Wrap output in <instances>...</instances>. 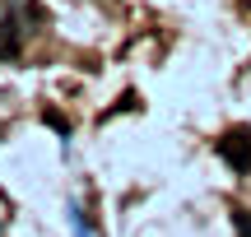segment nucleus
<instances>
[{
	"label": "nucleus",
	"mask_w": 251,
	"mask_h": 237,
	"mask_svg": "<svg viewBox=\"0 0 251 237\" xmlns=\"http://www.w3.org/2000/svg\"><path fill=\"white\" fill-rule=\"evenodd\" d=\"M24 51V19H19L14 5L0 9V61H14Z\"/></svg>",
	"instance_id": "obj_2"
},
{
	"label": "nucleus",
	"mask_w": 251,
	"mask_h": 237,
	"mask_svg": "<svg viewBox=\"0 0 251 237\" xmlns=\"http://www.w3.org/2000/svg\"><path fill=\"white\" fill-rule=\"evenodd\" d=\"M70 219H75V237H93V233H89V223L79 219V210H70Z\"/></svg>",
	"instance_id": "obj_5"
},
{
	"label": "nucleus",
	"mask_w": 251,
	"mask_h": 237,
	"mask_svg": "<svg viewBox=\"0 0 251 237\" xmlns=\"http://www.w3.org/2000/svg\"><path fill=\"white\" fill-rule=\"evenodd\" d=\"M219 154L233 172H251V130L247 126H233L224 140H219Z\"/></svg>",
	"instance_id": "obj_1"
},
{
	"label": "nucleus",
	"mask_w": 251,
	"mask_h": 237,
	"mask_svg": "<svg viewBox=\"0 0 251 237\" xmlns=\"http://www.w3.org/2000/svg\"><path fill=\"white\" fill-rule=\"evenodd\" d=\"M233 223H237L242 237H251V210H233Z\"/></svg>",
	"instance_id": "obj_4"
},
{
	"label": "nucleus",
	"mask_w": 251,
	"mask_h": 237,
	"mask_svg": "<svg viewBox=\"0 0 251 237\" xmlns=\"http://www.w3.org/2000/svg\"><path fill=\"white\" fill-rule=\"evenodd\" d=\"M42 121H47V126H51V130H56L61 140H70V121H65V117H61L56 107H47V112H42Z\"/></svg>",
	"instance_id": "obj_3"
}]
</instances>
